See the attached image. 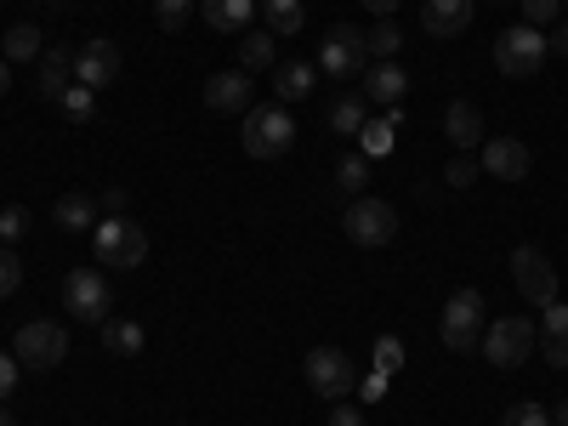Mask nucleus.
I'll use <instances>...</instances> for the list:
<instances>
[{
    "label": "nucleus",
    "mask_w": 568,
    "mask_h": 426,
    "mask_svg": "<svg viewBox=\"0 0 568 426\" xmlns=\"http://www.w3.org/2000/svg\"><path fill=\"white\" fill-rule=\"evenodd\" d=\"M240 142H245L251 160H278V154H291V142H296V120L284 114V103L251 109L245 125H240Z\"/></svg>",
    "instance_id": "1"
},
{
    "label": "nucleus",
    "mask_w": 568,
    "mask_h": 426,
    "mask_svg": "<svg viewBox=\"0 0 568 426\" xmlns=\"http://www.w3.org/2000/svg\"><path fill=\"white\" fill-rule=\"evenodd\" d=\"M495 69L506 80H535L546 69V34L529 29V23H517V29H500L495 34Z\"/></svg>",
    "instance_id": "2"
},
{
    "label": "nucleus",
    "mask_w": 568,
    "mask_h": 426,
    "mask_svg": "<svg viewBox=\"0 0 568 426\" xmlns=\"http://www.w3.org/2000/svg\"><path fill=\"white\" fill-rule=\"evenodd\" d=\"M91 245H98V262L109 267H142L149 262V233H142L131 216H109L91 227Z\"/></svg>",
    "instance_id": "3"
},
{
    "label": "nucleus",
    "mask_w": 568,
    "mask_h": 426,
    "mask_svg": "<svg viewBox=\"0 0 568 426\" xmlns=\"http://www.w3.org/2000/svg\"><path fill=\"white\" fill-rule=\"evenodd\" d=\"M438 336H444L449 353H478L484 347V296L478 291H455L449 307H444Z\"/></svg>",
    "instance_id": "4"
},
{
    "label": "nucleus",
    "mask_w": 568,
    "mask_h": 426,
    "mask_svg": "<svg viewBox=\"0 0 568 426\" xmlns=\"http://www.w3.org/2000/svg\"><path fill=\"white\" fill-rule=\"evenodd\" d=\"M535 342H540L535 324L511 313V318H495V324L484 329V358H489L495 369H517V364L535 353Z\"/></svg>",
    "instance_id": "5"
},
{
    "label": "nucleus",
    "mask_w": 568,
    "mask_h": 426,
    "mask_svg": "<svg viewBox=\"0 0 568 426\" xmlns=\"http://www.w3.org/2000/svg\"><path fill=\"white\" fill-rule=\"evenodd\" d=\"M342 233H347L353 245H369V251H375V245H387L393 233H398V211H393L387 200H364V194H358V200L342 211Z\"/></svg>",
    "instance_id": "6"
},
{
    "label": "nucleus",
    "mask_w": 568,
    "mask_h": 426,
    "mask_svg": "<svg viewBox=\"0 0 568 426\" xmlns=\"http://www.w3.org/2000/svg\"><path fill=\"white\" fill-rule=\"evenodd\" d=\"M318 69L329 74V80H353V74H364L369 69V45H364V34L353 29V23H336L324 34V45H318Z\"/></svg>",
    "instance_id": "7"
},
{
    "label": "nucleus",
    "mask_w": 568,
    "mask_h": 426,
    "mask_svg": "<svg viewBox=\"0 0 568 426\" xmlns=\"http://www.w3.org/2000/svg\"><path fill=\"white\" fill-rule=\"evenodd\" d=\"M307 387L318 398H353L358 393V369L342 347H313L307 353Z\"/></svg>",
    "instance_id": "8"
},
{
    "label": "nucleus",
    "mask_w": 568,
    "mask_h": 426,
    "mask_svg": "<svg viewBox=\"0 0 568 426\" xmlns=\"http://www.w3.org/2000/svg\"><path fill=\"white\" fill-rule=\"evenodd\" d=\"M12 353H18V364H23V369H58V364L69 358V336H63V329H58L52 318H34V324H23V329H18Z\"/></svg>",
    "instance_id": "9"
},
{
    "label": "nucleus",
    "mask_w": 568,
    "mask_h": 426,
    "mask_svg": "<svg viewBox=\"0 0 568 426\" xmlns=\"http://www.w3.org/2000/svg\"><path fill=\"white\" fill-rule=\"evenodd\" d=\"M63 307H69L80 324H103V318H109V307H114L103 273H98V267H74V273L63 278Z\"/></svg>",
    "instance_id": "10"
},
{
    "label": "nucleus",
    "mask_w": 568,
    "mask_h": 426,
    "mask_svg": "<svg viewBox=\"0 0 568 426\" xmlns=\"http://www.w3.org/2000/svg\"><path fill=\"white\" fill-rule=\"evenodd\" d=\"M511 284L524 291L535 307H551L557 302V267L535 251V245H517L511 251Z\"/></svg>",
    "instance_id": "11"
},
{
    "label": "nucleus",
    "mask_w": 568,
    "mask_h": 426,
    "mask_svg": "<svg viewBox=\"0 0 568 426\" xmlns=\"http://www.w3.org/2000/svg\"><path fill=\"white\" fill-rule=\"evenodd\" d=\"M120 63H125V58H120V45L98 34V40H85L80 52H74V80L91 85V91H103V85L120 80Z\"/></svg>",
    "instance_id": "12"
},
{
    "label": "nucleus",
    "mask_w": 568,
    "mask_h": 426,
    "mask_svg": "<svg viewBox=\"0 0 568 426\" xmlns=\"http://www.w3.org/2000/svg\"><path fill=\"white\" fill-rule=\"evenodd\" d=\"M478 165H484L489 176H500V182H524L535 160H529V142H517V136H489Z\"/></svg>",
    "instance_id": "13"
},
{
    "label": "nucleus",
    "mask_w": 568,
    "mask_h": 426,
    "mask_svg": "<svg viewBox=\"0 0 568 426\" xmlns=\"http://www.w3.org/2000/svg\"><path fill=\"white\" fill-rule=\"evenodd\" d=\"M205 109H216V114H251V80H245V69L211 74L205 80Z\"/></svg>",
    "instance_id": "14"
},
{
    "label": "nucleus",
    "mask_w": 568,
    "mask_h": 426,
    "mask_svg": "<svg viewBox=\"0 0 568 426\" xmlns=\"http://www.w3.org/2000/svg\"><path fill=\"white\" fill-rule=\"evenodd\" d=\"M471 7H478V0H420V29L438 34V40H455V34H466Z\"/></svg>",
    "instance_id": "15"
},
{
    "label": "nucleus",
    "mask_w": 568,
    "mask_h": 426,
    "mask_svg": "<svg viewBox=\"0 0 568 426\" xmlns=\"http://www.w3.org/2000/svg\"><path fill=\"white\" fill-rule=\"evenodd\" d=\"M69 85H74V52H69V45H45V52H40V98L58 103Z\"/></svg>",
    "instance_id": "16"
},
{
    "label": "nucleus",
    "mask_w": 568,
    "mask_h": 426,
    "mask_svg": "<svg viewBox=\"0 0 568 426\" xmlns=\"http://www.w3.org/2000/svg\"><path fill=\"white\" fill-rule=\"evenodd\" d=\"M200 18L216 34H245L251 18H256V0H200Z\"/></svg>",
    "instance_id": "17"
},
{
    "label": "nucleus",
    "mask_w": 568,
    "mask_h": 426,
    "mask_svg": "<svg viewBox=\"0 0 568 426\" xmlns=\"http://www.w3.org/2000/svg\"><path fill=\"white\" fill-rule=\"evenodd\" d=\"M540 358L551 364V369H568V302H551L546 307V318H540Z\"/></svg>",
    "instance_id": "18"
},
{
    "label": "nucleus",
    "mask_w": 568,
    "mask_h": 426,
    "mask_svg": "<svg viewBox=\"0 0 568 426\" xmlns=\"http://www.w3.org/2000/svg\"><path fill=\"white\" fill-rule=\"evenodd\" d=\"M444 131H449V142H455L460 154L484 149V114L471 109V103H449V114H444Z\"/></svg>",
    "instance_id": "19"
},
{
    "label": "nucleus",
    "mask_w": 568,
    "mask_h": 426,
    "mask_svg": "<svg viewBox=\"0 0 568 426\" xmlns=\"http://www.w3.org/2000/svg\"><path fill=\"white\" fill-rule=\"evenodd\" d=\"M364 98L398 109V103L409 98V74H404L398 63H375V69H369V80H364Z\"/></svg>",
    "instance_id": "20"
},
{
    "label": "nucleus",
    "mask_w": 568,
    "mask_h": 426,
    "mask_svg": "<svg viewBox=\"0 0 568 426\" xmlns=\"http://www.w3.org/2000/svg\"><path fill=\"white\" fill-rule=\"evenodd\" d=\"M398 125H404V114H398V109H387L382 120H369V125L358 131V154H364V160H382V154H393Z\"/></svg>",
    "instance_id": "21"
},
{
    "label": "nucleus",
    "mask_w": 568,
    "mask_h": 426,
    "mask_svg": "<svg viewBox=\"0 0 568 426\" xmlns=\"http://www.w3.org/2000/svg\"><path fill=\"white\" fill-rule=\"evenodd\" d=\"M98 329H103V347H109L114 358H136L142 342H149V336H142V324H131V318H103Z\"/></svg>",
    "instance_id": "22"
},
{
    "label": "nucleus",
    "mask_w": 568,
    "mask_h": 426,
    "mask_svg": "<svg viewBox=\"0 0 568 426\" xmlns=\"http://www.w3.org/2000/svg\"><path fill=\"white\" fill-rule=\"evenodd\" d=\"M262 18H267V34H302L307 0H262Z\"/></svg>",
    "instance_id": "23"
},
{
    "label": "nucleus",
    "mask_w": 568,
    "mask_h": 426,
    "mask_svg": "<svg viewBox=\"0 0 568 426\" xmlns=\"http://www.w3.org/2000/svg\"><path fill=\"white\" fill-rule=\"evenodd\" d=\"M240 69H245V74L273 69V34H267V29H245V34H240Z\"/></svg>",
    "instance_id": "24"
},
{
    "label": "nucleus",
    "mask_w": 568,
    "mask_h": 426,
    "mask_svg": "<svg viewBox=\"0 0 568 426\" xmlns=\"http://www.w3.org/2000/svg\"><path fill=\"white\" fill-rule=\"evenodd\" d=\"M52 216H58V227H69V233H85V227H98V205H91L85 194H63Z\"/></svg>",
    "instance_id": "25"
},
{
    "label": "nucleus",
    "mask_w": 568,
    "mask_h": 426,
    "mask_svg": "<svg viewBox=\"0 0 568 426\" xmlns=\"http://www.w3.org/2000/svg\"><path fill=\"white\" fill-rule=\"evenodd\" d=\"M313 74H318L313 63H284L278 80H273V85H278V103H302L307 91H313Z\"/></svg>",
    "instance_id": "26"
},
{
    "label": "nucleus",
    "mask_w": 568,
    "mask_h": 426,
    "mask_svg": "<svg viewBox=\"0 0 568 426\" xmlns=\"http://www.w3.org/2000/svg\"><path fill=\"white\" fill-rule=\"evenodd\" d=\"M364 125H369L364 98H336V109H329V131H336V136H358Z\"/></svg>",
    "instance_id": "27"
},
{
    "label": "nucleus",
    "mask_w": 568,
    "mask_h": 426,
    "mask_svg": "<svg viewBox=\"0 0 568 426\" xmlns=\"http://www.w3.org/2000/svg\"><path fill=\"white\" fill-rule=\"evenodd\" d=\"M40 52H45V40H40L34 23H12V29H7V63H29V58H40Z\"/></svg>",
    "instance_id": "28"
},
{
    "label": "nucleus",
    "mask_w": 568,
    "mask_h": 426,
    "mask_svg": "<svg viewBox=\"0 0 568 426\" xmlns=\"http://www.w3.org/2000/svg\"><path fill=\"white\" fill-rule=\"evenodd\" d=\"M364 45H369V58H375V63H393V58H398V45H404V29L382 18V23H375V34H364Z\"/></svg>",
    "instance_id": "29"
},
{
    "label": "nucleus",
    "mask_w": 568,
    "mask_h": 426,
    "mask_svg": "<svg viewBox=\"0 0 568 426\" xmlns=\"http://www.w3.org/2000/svg\"><path fill=\"white\" fill-rule=\"evenodd\" d=\"M364 182H369V160H364V154H347V160L336 165V187L358 200V194H364Z\"/></svg>",
    "instance_id": "30"
},
{
    "label": "nucleus",
    "mask_w": 568,
    "mask_h": 426,
    "mask_svg": "<svg viewBox=\"0 0 568 426\" xmlns=\"http://www.w3.org/2000/svg\"><path fill=\"white\" fill-rule=\"evenodd\" d=\"M154 18H160L165 34H182L187 18H194V0H154Z\"/></svg>",
    "instance_id": "31"
},
{
    "label": "nucleus",
    "mask_w": 568,
    "mask_h": 426,
    "mask_svg": "<svg viewBox=\"0 0 568 426\" xmlns=\"http://www.w3.org/2000/svg\"><path fill=\"white\" fill-rule=\"evenodd\" d=\"M58 109H63L69 120H91V109H98V91H91V85H80V80H74V85L63 91V98H58Z\"/></svg>",
    "instance_id": "32"
},
{
    "label": "nucleus",
    "mask_w": 568,
    "mask_h": 426,
    "mask_svg": "<svg viewBox=\"0 0 568 426\" xmlns=\"http://www.w3.org/2000/svg\"><path fill=\"white\" fill-rule=\"evenodd\" d=\"M500 426H551V409L546 404H511L500 415Z\"/></svg>",
    "instance_id": "33"
},
{
    "label": "nucleus",
    "mask_w": 568,
    "mask_h": 426,
    "mask_svg": "<svg viewBox=\"0 0 568 426\" xmlns=\"http://www.w3.org/2000/svg\"><path fill=\"white\" fill-rule=\"evenodd\" d=\"M23 233H29V211L23 205H7V211H0V240H23Z\"/></svg>",
    "instance_id": "34"
},
{
    "label": "nucleus",
    "mask_w": 568,
    "mask_h": 426,
    "mask_svg": "<svg viewBox=\"0 0 568 426\" xmlns=\"http://www.w3.org/2000/svg\"><path fill=\"white\" fill-rule=\"evenodd\" d=\"M18 284H23V262H18L7 245H0V296H12Z\"/></svg>",
    "instance_id": "35"
},
{
    "label": "nucleus",
    "mask_w": 568,
    "mask_h": 426,
    "mask_svg": "<svg viewBox=\"0 0 568 426\" xmlns=\"http://www.w3.org/2000/svg\"><path fill=\"white\" fill-rule=\"evenodd\" d=\"M398 364H404V342H398V336H382V342H375V369L393 375Z\"/></svg>",
    "instance_id": "36"
},
{
    "label": "nucleus",
    "mask_w": 568,
    "mask_h": 426,
    "mask_svg": "<svg viewBox=\"0 0 568 426\" xmlns=\"http://www.w3.org/2000/svg\"><path fill=\"white\" fill-rule=\"evenodd\" d=\"M478 171H484L478 160H471V154H460V160L444 171V182H449V187H471V182H478Z\"/></svg>",
    "instance_id": "37"
},
{
    "label": "nucleus",
    "mask_w": 568,
    "mask_h": 426,
    "mask_svg": "<svg viewBox=\"0 0 568 426\" xmlns=\"http://www.w3.org/2000/svg\"><path fill=\"white\" fill-rule=\"evenodd\" d=\"M557 7H562V0H524V23H529V29L557 23Z\"/></svg>",
    "instance_id": "38"
},
{
    "label": "nucleus",
    "mask_w": 568,
    "mask_h": 426,
    "mask_svg": "<svg viewBox=\"0 0 568 426\" xmlns=\"http://www.w3.org/2000/svg\"><path fill=\"white\" fill-rule=\"evenodd\" d=\"M18 375H23L18 353H0V398H12V393H18Z\"/></svg>",
    "instance_id": "39"
},
{
    "label": "nucleus",
    "mask_w": 568,
    "mask_h": 426,
    "mask_svg": "<svg viewBox=\"0 0 568 426\" xmlns=\"http://www.w3.org/2000/svg\"><path fill=\"white\" fill-rule=\"evenodd\" d=\"M382 393H387V369H369L364 382H358V398H369V404H375Z\"/></svg>",
    "instance_id": "40"
},
{
    "label": "nucleus",
    "mask_w": 568,
    "mask_h": 426,
    "mask_svg": "<svg viewBox=\"0 0 568 426\" xmlns=\"http://www.w3.org/2000/svg\"><path fill=\"white\" fill-rule=\"evenodd\" d=\"M329 426H364V409L358 404H329Z\"/></svg>",
    "instance_id": "41"
},
{
    "label": "nucleus",
    "mask_w": 568,
    "mask_h": 426,
    "mask_svg": "<svg viewBox=\"0 0 568 426\" xmlns=\"http://www.w3.org/2000/svg\"><path fill=\"white\" fill-rule=\"evenodd\" d=\"M358 7H364V12H375V18H393V12L404 7V0H358Z\"/></svg>",
    "instance_id": "42"
},
{
    "label": "nucleus",
    "mask_w": 568,
    "mask_h": 426,
    "mask_svg": "<svg viewBox=\"0 0 568 426\" xmlns=\"http://www.w3.org/2000/svg\"><path fill=\"white\" fill-rule=\"evenodd\" d=\"M7 91H12V63L0 58V98H7Z\"/></svg>",
    "instance_id": "43"
},
{
    "label": "nucleus",
    "mask_w": 568,
    "mask_h": 426,
    "mask_svg": "<svg viewBox=\"0 0 568 426\" xmlns=\"http://www.w3.org/2000/svg\"><path fill=\"white\" fill-rule=\"evenodd\" d=\"M557 52L568 58V23H557Z\"/></svg>",
    "instance_id": "44"
},
{
    "label": "nucleus",
    "mask_w": 568,
    "mask_h": 426,
    "mask_svg": "<svg viewBox=\"0 0 568 426\" xmlns=\"http://www.w3.org/2000/svg\"><path fill=\"white\" fill-rule=\"evenodd\" d=\"M551 426H568V404H557V415H551Z\"/></svg>",
    "instance_id": "45"
},
{
    "label": "nucleus",
    "mask_w": 568,
    "mask_h": 426,
    "mask_svg": "<svg viewBox=\"0 0 568 426\" xmlns=\"http://www.w3.org/2000/svg\"><path fill=\"white\" fill-rule=\"evenodd\" d=\"M0 426H18V420H12V415H7V409H0Z\"/></svg>",
    "instance_id": "46"
},
{
    "label": "nucleus",
    "mask_w": 568,
    "mask_h": 426,
    "mask_svg": "<svg viewBox=\"0 0 568 426\" xmlns=\"http://www.w3.org/2000/svg\"><path fill=\"white\" fill-rule=\"evenodd\" d=\"M489 7H500V0H489Z\"/></svg>",
    "instance_id": "47"
}]
</instances>
